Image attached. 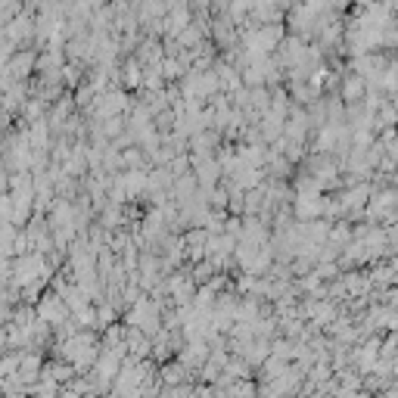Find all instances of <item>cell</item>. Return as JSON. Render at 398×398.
<instances>
[{"instance_id": "obj_1", "label": "cell", "mask_w": 398, "mask_h": 398, "mask_svg": "<svg viewBox=\"0 0 398 398\" xmlns=\"http://www.w3.org/2000/svg\"><path fill=\"white\" fill-rule=\"evenodd\" d=\"M342 94L349 97V100H358L364 94V81L358 78V75H349V78H345V84H342Z\"/></svg>"}, {"instance_id": "obj_2", "label": "cell", "mask_w": 398, "mask_h": 398, "mask_svg": "<svg viewBox=\"0 0 398 398\" xmlns=\"http://www.w3.org/2000/svg\"><path fill=\"white\" fill-rule=\"evenodd\" d=\"M165 72H168V78H177L184 69H181V63H174V59H165Z\"/></svg>"}]
</instances>
